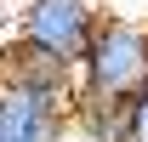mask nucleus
<instances>
[{
    "label": "nucleus",
    "instance_id": "1",
    "mask_svg": "<svg viewBox=\"0 0 148 142\" xmlns=\"http://www.w3.org/2000/svg\"><path fill=\"white\" fill-rule=\"evenodd\" d=\"M74 80L80 91L108 97V102H131L137 91H148V23L125 12H103Z\"/></svg>",
    "mask_w": 148,
    "mask_h": 142
},
{
    "label": "nucleus",
    "instance_id": "6",
    "mask_svg": "<svg viewBox=\"0 0 148 142\" xmlns=\"http://www.w3.org/2000/svg\"><path fill=\"white\" fill-rule=\"evenodd\" d=\"M0 142H6V131H0Z\"/></svg>",
    "mask_w": 148,
    "mask_h": 142
},
{
    "label": "nucleus",
    "instance_id": "4",
    "mask_svg": "<svg viewBox=\"0 0 148 142\" xmlns=\"http://www.w3.org/2000/svg\"><path fill=\"white\" fill-rule=\"evenodd\" d=\"M69 142H125V102L80 91L69 108Z\"/></svg>",
    "mask_w": 148,
    "mask_h": 142
},
{
    "label": "nucleus",
    "instance_id": "5",
    "mask_svg": "<svg viewBox=\"0 0 148 142\" xmlns=\"http://www.w3.org/2000/svg\"><path fill=\"white\" fill-rule=\"evenodd\" d=\"M125 142H148V91L125 102Z\"/></svg>",
    "mask_w": 148,
    "mask_h": 142
},
{
    "label": "nucleus",
    "instance_id": "2",
    "mask_svg": "<svg viewBox=\"0 0 148 142\" xmlns=\"http://www.w3.org/2000/svg\"><path fill=\"white\" fill-rule=\"evenodd\" d=\"M97 23H103L97 0H23L12 40L40 51V57H51V63H63V68H80Z\"/></svg>",
    "mask_w": 148,
    "mask_h": 142
},
{
    "label": "nucleus",
    "instance_id": "3",
    "mask_svg": "<svg viewBox=\"0 0 148 142\" xmlns=\"http://www.w3.org/2000/svg\"><path fill=\"white\" fill-rule=\"evenodd\" d=\"M69 108H74V97H63V91L0 80V131H6V142H69Z\"/></svg>",
    "mask_w": 148,
    "mask_h": 142
}]
</instances>
